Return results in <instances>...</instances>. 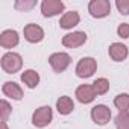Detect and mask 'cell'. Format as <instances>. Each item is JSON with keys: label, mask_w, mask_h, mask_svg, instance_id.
Returning <instances> with one entry per match:
<instances>
[{"label": "cell", "mask_w": 129, "mask_h": 129, "mask_svg": "<svg viewBox=\"0 0 129 129\" xmlns=\"http://www.w3.org/2000/svg\"><path fill=\"white\" fill-rule=\"evenodd\" d=\"M81 21V15L78 11H69V12H64L61 20H59V26L61 29H73L79 24Z\"/></svg>", "instance_id": "14"}, {"label": "cell", "mask_w": 129, "mask_h": 129, "mask_svg": "<svg viewBox=\"0 0 129 129\" xmlns=\"http://www.w3.org/2000/svg\"><path fill=\"white\" fill-rule=\"evenodd\" d=\"M111 117H112L111 109H109L106 105L99 103V105H96V106L91 108V118H93V121H94L96 124H99V126H105V124L111 120Z\"/></svg>", "instance_id": "8"}, {"label": "cell", "mask_w": 129, "mask_h": 129, "mask_svg": "<svg viewBox=\"0 0 129 129\" xmlns=\"http://www.w3.org/2000/svg\"><path fill=\"white\" fill-rule=\"evenodd\" d=\"M21 82H23L27 88L34 90V88H37V85L40 84V75H38L35 70H32V69L24 70V72L21 73Z\"/></svg>", "instance_id": "16"}, {"label": "cell", "mask_w": 129, "mask_h": 129, "mask_svg": "<svg viewBox=\"0 0 129 129\" xmlns=\"http://www.w3.org/2000/svg\"><path fill=\"white\" fill-rule=\"evenodd\" d=\"M108 55H109V58H111L112 61H115V62H123V61L127 58V55H129V49H127V46L123 44V43H112V44L109 46V49H108Z\"/></svg>", "instance_id": "12"}, {"label": "cell", "mask_w": 129, "mask_h": 129, "mask_svg": "<svg viewBox=\"0 0 129 129\" xmlns=\"http://www.w3.org/2000/svg\"><path fill=\"white\" fill-rule=\"evenodd\" d=\"M0 66H2V70L8 75L18 73L23 67V58L15 52H6L0 59Z\"/></svg>", "instance_id": "1"}, {"label": "cell", "mask_w": 129, "mask_h": 129, "mask_svg": "<svg viewBox=\"0 0 129 129\" xmlns=\"http://www.w3.org/2000/svg\"><path fill=\"white\" fill-rule=\"evenodd\" d=\"M23 35H24V40L32 43V44H37V43H41L44 40V30L40 24H35V23H29L24 26L23 29Z\"/></svg>", "instance_id": "9"}, {"label": "cell", "mask_w": 129, "mask_h": 129, "mask_svg": "<svg viewBox=\"0 0 129 129\" xmlns=\"http://www.w3.org/2000/svg\"><path fill=\"white\" fill-rule=\"evenodd\" d=\"M117 34H118V37L123 38V40L129 38V23H121V24H118Z\"/></svg>", "instance_id": "23"}, {"label": "cell", "mask_w": 129, "mask_h": 129, "mask_svg": "<svg viewBox=\"0 0 129 129\" xmlns=\"http://www.w3.org/2000/svg\"><path fill=\"white\" fill-rule=\"evenodd\" d=\"M2 129H8V124L5 121H2Z\"/></svg>", "instance_id": "24"}, {"label": "cell", "mask_w": 129, "mask_h": 129, "mask_svg": "<svg viewBox=\"0 0 129 129\" xmlns=\"http://www.w3.org/2000/svg\"><path fill=\"white\" fill-rule=\"evenodd\" d=\"M11 112H12V108H11V105H9V102L8 100H2L0 102V118H2V121H8V118H9V115H11Z\"/></svg>", "instance_id": "21"}, {"label": "cell", "mask_w": 129, "mask_h": 129, "mask_svg": "<svg viewBox=\"0 0 129 129\" xmlns=\"http://www.w3.org/2000/svg\"><path fill=\"white\" fill-rule=\"evenodd\" d=\"M2 93L12 100H21L23 99V88L17 82H11V81L5 82L2 85Z\"/></svg>", "instance_id": "13"}, {"label": "cell", "mask_w": 129, "mask_h": 129, "mask_svg": "<svg viewBox=\"0 0 129 129\" xmlns=\"http://www.w3.org/2000/svg\"><path fill=\"white\" fill-rule=\"evenodd\" d=\"M75 96H76V99H78L81 103L87 105V103H91V102L96 99L97 94H96V91H94V88H93L91 84H82V85H79V87L76 88Z\"/></svg>", "instance_id": "10"}, {"label": "cell", "mask_w": 129, "mask_h": 129, "mask_svg": "<svg viewBox=\"0 0 129 129\" xmlns=\"http://www.w3.org/2000/svg\"><path fill=\"white\" fill-rule=\"evenodd\" d=\"M56 109L61 115H69L73 112L75 109V102L72 97L69 96H61L58 100H56Z\"/></svg>", "instance_id": "15"}, {"label": "cell", "mask_w": 129, "mask_h": 129, "mask_svg": "<svg viewBox=\"0 0 129 129\" xmlns=\"http://www.w3.org/2000/svg\"><path fill=\"white\" fill-rule=\"evenodd\" d=\"M66 9V5L61 0H43L41 2V14L46 18L59 15L61 12H64Z\"/></svg>", "instance_id": "6"}, {"label": "cell", "mask_w": 129, "mask_h": 129, "mask_svg": "<svg viewBox=\"0 0 129 129\" xmlns=\"http://www.w3.org/2000/svg\"><path fill=\"white\" fill-rule=\"evenodd\" d=\"M37 6V2L35 0H17L14 3V8L17 11H21V12H27L30 9H34Z\"/></svg>", "instance_id": "20"}, {"label": "cell", "mask_w": 129, "mask_h": 129, "mask_svg": "<svg viewBox=\"0 0 129 129\" xmlns=\"http://www.w3.org/2000/svg\"><path fill=\"white\" fill-rule=\"evenodd\" d=\"M52 120H53V109L49 105L37 108L32 114V124L37 127H46L52 123Z\"/></svg>", "instance_id": "4"}, {"label": "cell", "mask_w": 129, "mask_h": 129, "mask_svg": "<svg viewBox=\"0 0 129 129\" xmlns=\"http://www.w3.org/2000/svg\"><path fill=\"white\" fill-rule=\"evenodd\" d=\"M97 70V61L91 56H85L82 59H79L78 66H76V76L81 78V79H87V78H91Z\"/></svg>", "instance_id": "2"}, {"label": "cell", "mask_w": 129, "mask_h": 129, "mask_svg": "<svg viewBox=\"0 0 129 129\" xmlns=\"http://www.w3.org/2000/svg\"><path fill=\"white\" fill-rule=\"evenodd\" d=\"M114 106H115L120 112H127V111H129V94H127V93L117 94V96L114 97Z\"/></svg>", "instance_id": "17"}, {"label": "cell", "mask_w": 129, "mask_h": 129, "mask_svg": "<svg viewBox=\"0 0 129 129\" xmlns=\"http://www.w3.org/2000/svg\"><path fill=\"white\" fill-rule=\"evenodd\" d=\"M115 8L121 15H129V0H117Z\"/></svg>", "instance_id": "22"}, {"label": "cell", "mask_w": 129, "mask_h": 129, "mask_svg": "<svg viewBox=\"0 0 129 129\" xmlns=\"http://www.w3.org/2000/svg\"><path fill=\"white\" fill-rule=\"evenodd\" d=\"M91 85H93L97 96H103V94H106L109 91V81L106 78H97Z\"/></svg>", "instance_id": "18"}, {"label": "cell", "mask_w": 129, "mask_h": 129, "mask_svg": "<svg viewBox=\"0 0 129 129\" xmlns=\"http://www.w3.org/2000/svg\"><path fill=\"white\" fill-rule=\"evenodd\" d=\"M72 62V58L67 52H55L49 56V64L55 73H62L66 72Z\"/></svg>", "instance_id": "3"}, {"label": "cell", "mask_w": 129, "mask_h": 129, "mask_svg": "<svg viewBox=\"0 0 129 129\" xmlns=\"http://www.w3.org/2000/svg\"><path fill=\"white\" fill-rule=\"evenodd\" d=\"M87 43V34L82 30H75L62 37V46L67 49H78Z\"/></svg>", "instance_id": "7"}, {"label": "cell", "mask_w": 129, "mask_h": 129, "mask_svg": "<svg viewBox=\"0 0 129 129\" xmlns=\"http://www.w3.org/2000/svg\"><path fill=\"white\" fill-rule=\"evenodd\" d=\"M115 129H129V111L127 112H118L114 118Z\"/></svg>", "instance_id": "19"}, {"label": "cell", "mask_w": 129, "mask_h": 129, "mask_svg": "<svg viewBox=\"0 0 129 129\" xmlns=\"http://www.w3.org/2000/svg\"><path fill=\"white\" fill-rule=\"evenodd\" d=\"M18 43H20V35L14 29H6L0 34V46L3 49H8V50L14 49L18 46Z\"/></svg>", "instance_id": "11"}, {"label": "cell", "mask_w": 129, "mask_h": 129, "mask_svg": "<svg viewBox=\"0 0 129 129\" xmlns=\"http://www.w3.org/2000/svg\"><path fill=\"white\" fill-rule=\"evenodd\" d=\"M88 12L93 18H105L111 14L109 0H91L88 3Z\"/></svg>", "instance_id": "5"}]
</instances>
